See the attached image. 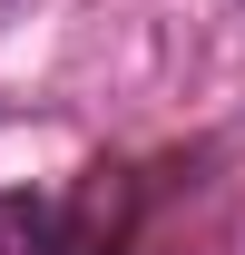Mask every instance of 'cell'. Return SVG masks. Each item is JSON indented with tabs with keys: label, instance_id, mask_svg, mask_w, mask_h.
Here are the masks:
<instances>
[{
	"label": "cell",
	"instance_id": "cell-1",
	"mask_svg": "<svg viewBox=\"0 0 245 255\" xmlns=\"http://www.w3.org/2000/svg\"><path fill=\"white\" fill-rule=\"evenodd\" d=\"M0 255H98V246L79 236V216H69L59 196L10 187V196H0Z\"/></svg>",
	"mask_w": 245,
	"mask_h": 255
}]
</instances>
